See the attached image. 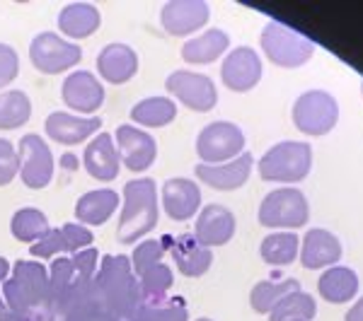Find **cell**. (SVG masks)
Here are the masks:
<instances>
[{"instance_id":"40","label":"cell","mask_w":363,"mask_h":321,"mask_svg":"<svg viewBox=\"0 0 363 321\" xmlns=\"http://www.w3.org/2000/svg\"><path fill=\"white\" fill-rule=\"evenodd\" d=\"M70 259H73L75 271H78L80 278H87V280L95 278V273H97V259H99V252H97L95 247H87V249H83V252L70 254Z\"/></svg>"},{"instance_id":"35","label":"cell","mask_w":363,"mask_h":321,"mask_svg":"<svg viewBox=\"0 0 363 321\" xmlns=\"http://www.w3.org/2000/svg\"><path fill=\"white\" fill-rule=\"evenodd\" d=\"M169 244H172V235H165L160 239H140V242L133 247V254L128 256L131 259V268H133V276H140V273H145L150 266L155 264H162V259H165Z\"/></svg>"},{"instance_id":"4","label":"cell","mask_w":363,"mask_h":321,"mask_svg":"<svg viewBox=\"0 0 363 321\" xmlns=\"http://www.w3.org/2000/svg\"><path fill=\"white\" fill-rule=\"evenodd\" d=\"M313 169V148L306 140H281L274 143L257 162V172L264 182L291 186L306 179Z\"/></svg>"},{"instance_id":"9","label":"cell","mask_w":363,"mask_h":321,"mask_svg":"<svg viewBox=\"0 0 363 321\" xmlns=\"http://www.w3.org/2000/svg\"><path fill=\"white\" fill-rule=\"evenodd\" d=\"M245 153V133L233 121H211L196 136V155L203 165L230 162Z\"/></svg>"},{"instance_id":"19","label":"cell","mask_w":363,"mask_h":321,"mask_svg":"<svg viewBox=\"0 0 363 321\" xmlns=\"http://www.w3.org/2000/svg\"><path fill=\"white\" fill-rule=\"evenodd\" d=\"M97 63V75L99 80L109 85H126L128 80L136 78L140 68V58L136 49H131L128 44L112 42L107 44L95 58Z\"/></svg>"},{"instance_id":"10","label":"cell","mask_w":363,"mask_h":321,"mask_svg":"<svg viewBox=\"0 0 363 321\" xmlns=\"http://www.w3.org/2000/svg\"><path fill=\"white\" fill-rule=\"evenodd\" d=\"M17 157H20V179L27 189L42 191L56 174V160L49 143L39 133H27L17 143Z\"/></svg>"},{"instance_id":"8","label":"cell","mask_w":363,"mask_h":321,"mask_svg":"<svg viewBox=\"0 0 363 321\" xmlns=\"http://www.w3.org/2000/svg\"><path fill=\"white\" fill-rule=\"evenodd\" d=\"M339 121V102L327 90H306L294 102V124L306 136H325Z\"/></svg>"},{"instance_id":"28","label":"cell","mask_w":363,"mask_h":321,"mask_svg":"<svg viewBox=\"0 0 363 321\" xmlns=\"http://www.w3.org/2000/svg\"><path fill=\"white\" fill-rule=\"evenodd\" d=\"M131 121L138 128H165L177 119V102L169 97H145L131 107Z\"/></svg>"},{"instance_id":"41","label":"cell","mask_w":363,"mask_h":321,"mask_svg":"<svg viewBox=\"0 0 363 321\" xmlns=\"http://www.w3.org/2000/svg\"><path fill=\"white\" fill-rule=\"evenodd\" d=\"M344 321H363V297H359V300H356L354 305L347 309Z\"/></svg>"},{"instance_id":"46","label":"cell","mask_w":363,"mask_h":321,"mask_svg":"<svg viewBox=\"0 0 363 321\" xmlns=\"http://www.w3.org/2000/svg\"><path fill=\"white\" fill-rule=\"evenodd\" d=\"M361 90H363V85H361Z\"/></svg>"},{"instance_id":"26","label":"cell","mask_w":363,"mask_h":321,"mask_svg":"<svg viewBox=\"0 0 363 321\" xmlns=\"http://www.w3.org/2000/svg\"><path fill=\"white\" fill-rule=\"evenodd\" d=\"M228 49H230V37L225 29L211 27L182 44V58L191 66H208L216 58L228 54Z\"/></svg>"},{"instance_id":"34","label":"cell","mask_w":363,"mask_h":321,"mask_svg":"<svg viewBox=\"0 0 363 321\" xmlns=\"http://www.w3.org/2000/svg\"><path fill=\"white\" fill-rule=\"evenodd\" d=\"M315 314H318L315 297L303 293V290H296V293L286 295L284 300H279L267 317L269 321H313Z\"/></svg>"},{"instance_id":"31","label":"cell","mask_w":363,"mask_h":321,"mask_svg":"<svg viewBox=\"0 0 363 321\" xmlns=\"http://www.w3.org/2000/svg\"><path fill=\"white\" fill-rule=\"evenodd\" d=\"M298 252H301V237L296 232H272L262 239L259 254L262 261L269 266H289L296 261Z\"/></svg>"},{"instance_id":"23","label":"cell","mask_w":363,"mask_h":321,"mask_svg":"<svg viewBox=\"0 0 363 321\" xmlns=\"http://www.w3.org/2000/svg\"><path fill=\"white\" fill-rule=\"evenodd\" d=\"M167 252L184 278H201L213 264V252L206 244L199 242L194 232H182V235L172 237V244H169Z\"/></svg>"},{"instance_id":"17","label":"cell","mask_w":363,"mask_h":321,"mask_svg":"<svg viewBox=\"0 0 363 321\" xmlns=\"http://www.w3.org/2000/svg\"><path fill=\"white\" fill-rule=\"evenodd\" d=\"M211 17L206 0H167L160 10V25L169 37H191Z\"/></svg>"},{"instance_id":"12","label":"cell","mask_w":363,"mask_h":321,"mask_svg":"<svg viewBox=\"0 0 363 321\" xmlns=\"http://www.w3.org/2000/svg\"><path fill=\"white\" fill-rule=\"evenodd\" d=\"M116 150H119L121 167H126L131 174H145L157 160V143L148 131L133 126V124H121L116 126L112 133Z\"/></svg>"},{"instance_id":"42","label":"cell","mask_w":363,"mask_h":321,"mask_svg":"<svg viewBox=\"0 0 363 321\" xmlns=\"http://www.w3.org/2000/svg\"><path fill=\"white\" fill-rule=\"evenodd\" d=\"M58 167H63V169H78L80 162H78V157H75L73 153H66V155L61 157V162H58Z\"/></svg>"},{"instance_id":"21","label":"cell","mask_w":363,"mask_h":321,"mask_svg":"<svg viewBox=\"0 0 363 321\" xmlns=\"http://www.w3.org/2000/svg\"><path fill=\"white\" fill-rule=\"evenodd\" d=\"M252 160L250 153L238 155L235 160L230 162H220V165H203L199 162L194 167V177L201 184L211 186V189H218V191H235L240 186L247 184L250 174H252Z\"/></svg>"},{"instance_id":"13","label":"cell","mask_w":363,"mask_h":321,"mask_svg":"<svg viewBox=\"0 0 363 321\" xmlns=\"http://www.w3.org/2000/svg\"><path fill=\"white\" fill-rule=\"evenodd\" d=\"M104 85L92 70H73L61 85V99L70 112L80 116L97 114L104 104Z\"/></svg>"},{"instance_id":"25","label":"cell","mask_w":363,"mask_h":321,"mask_svg":"<svg viewBox=\"0 0 363 321\" xmlns=\"http://www.w3.org/2000/svg\"><path fill=\"white\" fill-rule=\"evenodd\" d=\"M121 206V194L114 189H95L85 191L75 201V220L85 227H102L114 218V213Z\"/></svg>"},{"instance_id":"45","label":"cell","mask_w":363,"mask_h":321,"mask_svg":"<svg viewBox=\"0 0 363 321\" xmlns=\"http://www.w3.org/2000/svg\"><path fill=\"white\" fill-rule=\"evenodd\" d=\"M194 321H213V319H208V317H199V319H194Z\"/></svg>"},{"instance_id":"11","label":"cell","mask_w":363,"mask_h":321,"mask_svg":"<svg viewBox=\"0 0 363 321\" xmlns=\"http://www.w3.org/2000/svg\"><path fill=\"white\" fill-rule=\"evenodd\" d=\"M165 90L169 99H177L179 104H184L191 112L206 114L218 104V87H216L213 78L203 73H194V70H172L165 80Z\"/></svg>"},{"instance_id":"32","label":"cell","mask_w":363,"mask_h":321,"mask_svg":"<svg viewBox=\"0 0 363 321\" xmlns=\"http://www.w3.org/2000/svg\"><path fill=\"white\" fill-rule=\"evenodd\" d=\"M131 321H189V307L179 295H165L160 300H145Z\"/></svg>"},{"instance_id":"2","label":"cell","mask_w":363,"mask_h":321,"mask_svg":"<svg viewBox=\"0 0 363 321\" xmlns=\"http://www.w3.org/2000/svg\"><path fill=\"white\" fill-rule=\"evenodd\" d=\"M160 223V189L155 179L136 177L124 184L121 213L116 223V242L121 247H136Z\"/></svg>"},{"instance_id":"27","label":"cell","mask_w":363,"mask_h":321,"mask_svg":"<svg viewBox=\"0 0 363 321\" xmlns=\"http://www.w3.org/2000/svg\"><path fill=\"white\" fill-rule=\"evenodd\" d=\"M318 290L332 305H342L349 302L351 297H356L359 293V273L349 266H330L327 271H322V276L318 280Z\"/></svg>"},{"instance_id":"36","label":"cell","mask_w":363,"mask_h":321,"mask_svg":"<svg viewBox=\"0 0 363 321\" xmlns=\"http://www.w3.org/2000/svg\"><path fill=\"white\" fill-rule=\"evenodd\" d=\"M174 283V273L167 264H155L150 266L145 273L138 276V285H140V295L145 300H160V297L169 295V288Z\"/></svg>"},{"instance_id":"37","label":"cell","mask_w":363,"mask_h":321,"mask_svg":"<svg viewBox=\"0 0 363 321\" xmlns=\"http://www.w3.org/2000/svg\"><path fill=\"white\" fill-rule=\"evenodd\" d=\"M29 254L37 261H49V259H56V256H70L68 242H66V237H63L61 227H51L49 235L29 247Z\"/></svg>"},{"instance_id":"3","label":"cell","mask_w":363,"mask_h":321,"mask_svg":"<svg viewBox=\"0 0 363 321\" xmlns=\"http://www.w3.org/2000/svg\"><path fill=\"white\" fill-rule=\"evenodd\" d=\"M5 305L13 314L29 317L39 309H51L49 295V268L37 259L17 261L13 264L8 280L0 288Z\"/></svg>"},{"instance_id":"30","label":"cell","mask_w":363,"mask_h":321,"mask_svg":"<svg viewBox=\"0 0 363 321\" xmlns=\"http://www.w3.org/2000/svg\"><path fill=\"white\" fill-rule=\"evenodd\" d=\"M301 290V280L298 278H267V280H259L255 288L250 290V305L255 309L257 314H269L272 307L277 305L279 300H284L286 295L296 293Z\"/></svg>"},{"instance_id":"16","label":"cell","mask_w":363,"mask_h":321,"mask_svg":"<svg viewBox=\"0 0 363 321\" xmlns=\"http://www.w3.org/2000/svg\"><path fill=\"white\" fill-rule=\"evenodd\" d=\"M162 213L174 223H186L201 210V189L189 177H172L160 189Z\"/></svg>"},{"instance_id":"44","label":"cell","mask_w":363,"mask_h":321,"mask_svg":"<svg viewBox=\"0 0 363 321\" xmlns=\"http://www.w3.org/2000/svg\"><path fill=\"white\" fill-rule=\"evenodd\" d=\"M8 317H10V309H8V305H5L3 295H0V321H5Z\"/></svg>"},{"instance_id":"6","label":"cell","mask_w":363,"mask_h":321,"mask_svg":"<svg viewBox=\"0 0 363 321\" xmlns=\"http://www.w3.org/2000/svg\"><path fill=\"white\" fill-rule=\"evenodd\" d=\"M259 225L269 230H298L306 227L310 220V206L308 198L298 186H279L269 191L259 203Z\"/></svg>"},{"instance_id":"38","label":"cell","mask_w":363,"mask_h":321,"mask_svg":"<svg viewBox=\"0 0 363 321\" xmlns=\"http://www.w3.org/2000/svg\"><path fill=\"white\" fill-rule=\"evenodd\" d=\"M17 177H20L17 145L8 138H0V186L13 184Z\"/></svg>"},{"instance_id":"14","label":"cell","mask_w":363,"mask_h":321,"mask_svg":"<svg viewBox=\"0 0 363 321\" xmlns=\"http://www.w3.org/2000/svg\"><path fill=\"white\" fill-rule=\"evenodd\" d=\"M262 73H264L262 58L252 46H235L220 63V80L233 92H250L252 87L259 85Z\"/></svg>"},{"instance_id":"39","label":"cell","mask_w":363,"mask_h":321,"mask_svg":"<svg viewBox=\"0 0 363 321\" xmlns=\"http://www.w3.org/2000/svg\"><path fill=\"white\" fill-rule=\"evenodd\" d=\"M20 75V56L10 44L0 42V92H5L13 80Z\"/></svg>"},{"instance_id":"15","label":"cell","mask_w":363,"mask_h":321,"mask_svg":"<svg viewBox=\"0 0 363 321\" xmlns=\"http://www.w3.org/2000/svg\"><path fill=\"white\" fill-rule=\"evenodd\" d=\"M102 131L99 116H78L70 112H51L44 121V133L54 143L73 148L80 143H90Z\"/></svg>"},{"instance_id":"7","label":"cell","mask_w":363,"mask_h":321,"mask_svg":"<svg viewBox=\"0 0 363 321\" xmlns=\"http://www.w3.org/2000/svg\"><path fill=\"white\" fill-rule=\"evenodd\" d=\"M83 61L80 44L63 39L58 32H39L29 44V63L44 75L73 73Z\"/></svg>"},{"instance_id":"18","label":"cell","mask_w":363,"mask_h":321,"mask_svg":"<svg viewBox=\"0 0 363 321\" xmlns=\"http://www.w3.org/2000/svg\"><path fill=\"white\" fill-rule=\"evenodd\" d=\"M238 230V220L235 213L223 203H208L201 206L194 223V237L206 247H223L235 237Z\"/></svg>"},{"instance_id":"5","label":"cell","mask_w":363,"mask_h":321,"mask_svg":"<svg viewBox=\"0 0 363 321\" xmlns=\"http://www.w3.org/2000/svg\"><path fill=\"white\" fill-rule=\"evenodd\" d=\"M262 51L272 63H277L281 68H298L306 63L315 54V42L306 37L298 29L284 25L279 20H269L259 37Z\"/></svg>"},{"instance_id":"22","label":"cell","mask_w":363,"mask_h":321,"mask_svg":"<svg viewBox=\"0 0 363 321\" xmlns=\"http://www.w3.org/2000/svg\"><path fill=\"white\" fill-rule=\"evenodd\" d=\"M344 249L342 242L335 232L325 230V227H310L301 242V264L310 268V271H318V268H330L342 259Z\"/></svg>"},{"instance_id":"43","label":"cell","mask_w":363,"mask_h":321,"mask_svg":"<svg viewBox=\"0 0 363 321\" xmlns=\"http://www.w3.org/2000/svg\"><path fill=\"white\" fill-rule=\"evenodd\" d=\"M10 271H13V264H10V261L5 259V256H0V288H3V283L8 280Z\"/></svg>"},{"instance_id":"20","label":"cell","mask_w":363,"mask_h":321,"mask_svg":"<svg viewBox=\"0 0 363 321\" xmlns=\"http://www.w3.org/2000/svg\"><path fill=\"white\" fill-rule=\"evenodd\" d=\"M83 167L97 182H114L121 172V160H119V150H116L114 136L112 133H102L99 131L90 143L85 145L83 153Z\"/></svg>"},{"instance_id":"33","label":"cell","mask_w":363,"mask_h":321,"mask_svg":"<svg viewBox=\"0 0 363 321\" xmlns=\"http://www.w3.org/2000/svg\"><path fill=\"white\" fill-rule=\"evenodd\" d=\"M32 119V99L22 90L0 92V131H17Z\"/></svg>"},{"instance_id":"1","label":"cell","mask_w":363,"mask_h":321,"mask_svg":"<svg viewBox=\"0 0 363 321\" xmlns=\"http://www.w3.org/2000/svg\"><path fill=\"white\" fill-rule=\"evenodd\" d=\"M92 285L112 321H131L136 309L143 305L138 278L133 276L131 259L126 254L102 256Z\"/></svg>"},{"instance_id":"24","label":"cell","mask_w":363,"mask_h":321,"mask_svg":"<svg viewBox=\"0 0 363 321\" xmlns=\"http://www.w3.org/2000/svg\"><path fill=\"white\" fill-rule=\"evenodd\" d=\"M56 25L63 39L78 44L97 34V29L102 27V13L92 3H68L58 10Z\"/></svg>"},{"instance_id":"29","label":"cell","mask_w":363,"mask_h":321,"mask_svg":"<svg viewBox=\"0 0 363 321\" xmlns=\"http://www.w3.org/2000/svg\"><path fill=\"white\" fill-rule=\"evenodd\" d=\"M49 230H51V225H49L46 213L34 206H25V208L15 210L13 220H10V232H13V237L17 242L29 244V247L49 235Z\"/></svg>"}]
</instances>
